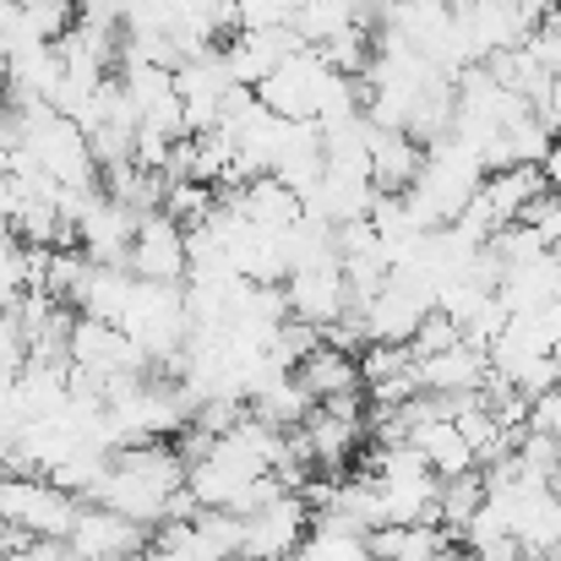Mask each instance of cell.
<instances>
[{
	"instance_id": "6da1fadb",
	"label": "cell",
	"mask_w": 561,
	"mask_h": 561,
	"mask_svg": "<svg viewBox=\"0 0 561 561\" xmlns=\"http://www.w3.org/2000/svg\"><path fill=\"white\" fill-rule=\"evenodd\" d=\"M88 502L131 518L137 529H159L170 518H191L196 513V502L186 496V458L170 442L121 447L110 458V474L99 480V491Z\"/></svg>"
},
{
	"instance_id": "7a4b0ae2",
	"label": "cell",
	"mask_w": 561,
	"mask_h": 561,
	"mask_svg": "<svg viewBox=\"0 0 561 561\" xmlns=\"http://www.w3.org/2000/svg\"><path fill=\"white\" fill-rule=\"evenodd\" d=\"M121 333L148 360V371L159 360H181V350H186V339H191L186 284H137L131 289V306L121 317Z\"/></svg>"
},
{
	"instance_id": "3957f363",
	"label": "cell",
	"mask_w": 561,
	"mask_h": 561,
	"mask_svg": "<svg viewBox=\"0 0 561 561\" xmlns=\"http://www.w3.org/2000/svg\"><path fill=\"white\" fill-rule=\"evenodd\" d=\"M77 496H66L60 485H49L44 474H0V524L16 540H66L71 518H77Z\"/></svg>"
},
{
	"instance_id": "277c9868",
	"label": "cell",
	"mask_w": 561,
	"mask_h": 561,
	"mask_svg": "<svg viewBox=\"0 0 561 561\" xmlns=\"http://www.w3.org/2000/svg\"><path fill=\"white\" fill-rule=\"evenodd\" d=\"M66 366L82 371V376H93L99 387L126 381V376H148V360L131 350V339H126L115 322H93V317H71Z\"/></svg>"
},
{
	"instance_id": "5b68a950",
	"label": "cell",
	"mask_w": 561,
	"mask_h": 561,
	"mask_svg": "<svg viewBox=\"0 0 561 561\" xmlns=\"http://www.w3.org/2000/svg\"><path fill=\"white\" fill-rule=\"evenodd\" d=\"M306 535H311V507L300 491H284L240 518V561H289Z\"/></svg>"
},
{
	"instance_id": "8992f818",
	"label": "cell",
	"mask_w": 561,
	"mask_h": 561,
	"mask_svg": "<svg viewBox=\"0 0 561 561\" xmlns=\"http://www.w3.org/2000/svg\"><path fill=\"white\" fill-rule=\"evenodd\" d=\"M126 273L137 284H186V229L159 207L137 218L131 251H126Z\"/></svg>"
},
{
	"instance_id": "52a82bcc",
	"label": "cell",
	"mask_w": 561,
	"mask_h": 561,
	"mask_svg": "<svg viewBox=\"0 0 561 561\" xmlns=\"http://www.w3.org/2000/svg\"><path fill=\"white\" fill-rule=\"evenodd\" d=\"M60 546H66L71 561H137L142 546H148V529H137L131 518H121V513L88 502V507H77L71 535H66Z\"/></svg>"
},
{
	"instance_id": "ba28073f",
	"label": "cell",
	"mask_w": 561,
	"mask_h": 561,
	"mask_svg": "<svg viewBox=\"0 0 561 561\" xmlns=\"http://www.w3.org/2000/svg\"><path fill=\"white\" fill-rule=\"evenodd\" d=\"M278 289H284V311H289L295 322L317 328V333H328V328L350 311L339 262H328V267H300V273H289Z\"/></svg>"
},
{
	"instance_id": "9c48e42d",
	"label": "cell",
	"mask_w": 561,
	"mask_h": 561,
	"mask_svg": "<svg viewBox=\"0 0 561 561\" xmlns=\"http://www.w3.org/2000/svg\"><path fill=\"white\" fill-rule=\"evenodd\" d=\"M414 381H420V392H431V398H474V392L491 381V360H485V350H474V344H453L447 355L414 360Z\"/></svg>"
},
{
	"instance_id": "30bf717a",
	"label": "cell",
	"mask_w": 561,
	"mask_h": 561,
	"mask_svg": "<svg viewBox=\"0 0 561 561\" xmlns=\"http://www.w3.org/2000/svg\"><path fill=\"white\" fill-rule=\"evenodd\" d=\"M366 164H371L376 196H398V191L414 186V175H420V164H425V148H420L409 131L371 126V131H366Z\"/></svg>"
},
{
	"instance_id": "8fae6325",
	"label": "cell",
	"mask_w": 561,
	"mask_h": 561,
	"mask_svg": "<svg viewBox=\"0 0 561 561\" xmlns=\"http://www.w3.org/2000/svg\"><path fill=\"white\" fill-rule=\"evenodd\" d=\"M425 311H436V306H431V295H420V289H409V284L387 278V284H381V295L366 306V339H371V344H409V339H414V328L425 322Z\"/></svg>"
},
{
	"instance_id": "7c38bea8",
	"label": "cell",
	"mask_w": 561,
	"mask_h": 561,
	"mask_svg": "<svg viewBox=\"0 0 561 561\" xmlns=\"http://www.w3.org/2000/svg\"><path fill=\"white\" fill-rule=\"evenodd\" d=\"M131 289H137V278H131L126 267H93V262H88L66 306H71L77 317H93V322H115V328H121V317H126V306H131Z\"/></svg>"
},
{
	"instance_id": "4fadbf2b",
	"label": "cell",
	"mask_w": 561,
	"mask_h": 561,
	"mask_svg": "<svg viewBox=\"0 0 561 561\" xmlns=\"http://www.w3.org/2000/svg\"><path fill=\"white\" fill-rule=\"evenodd\" d=\"M295 381L306 387L311 403H333V398H355V392H366V387H360V360L344 355V350H333V344L311 350V355L295 366Z\"/></svg>"
},
{
	"instance_id": "5bb4252c",
	"label": "cell",
	"mask_w": 561,
	"mask_h": 561,
	"mask_svg": "<svg viewBox=\"0 0 561 561\" xmlns=\"http://www.w3.org/2000/svg\"><path fill=\"white\" fill-rule=\"evenodd\" d=\"M224 196H229L234 213H240L245 224H256V229H289V224L300 218V196L284 186V181H273V175H256V181H245V186H229Z\"/></svg>"
},
{
	"instance_id": "9a60e30c",
	"label": "cell",
	"mask_w": 561,
	"mask_h": 561,
	"mask_svg": "<svg viewBox=\"0 0 561 561\" xmlns=\"http://www.w3.org/2000/svg\"><path fill=\"white\" fill-rule=\"evenodd\" d=\"M409 447L431 463L436 480H453V474H469V469H474V453L463 447V436H458L453 420H425V425H414Z\"/></svg>"
},
{
	"instance_id": "2e32d148",
	"label": "cell",
	"mask_w": 561,
	"mask_h": 561,
	"mask_svg": "<svg viewBox=\"0 0 561 561\" xmlns=\"http://www.w3.org/2000/svg\"><path fill=\"white\" fill-rule=\"evenodd\" d=\"M137 561H224V557L207 546V535L191 518H170V524H159V535H148Z\"/></svg>"
},
{
	"instance_id": "e0dca14e",
	"label": "cell",
	"mask_w": 561,
	"mask_h": 561,
	"mask_svg": "<svg viewBox=\"0 0 561 561\" xmlns=\"http://www.w3.org/2000/svg\"><path fill=\"white\" fill-rule=\"evenodd\" d=\"M289 561H371V546H366V535H344V529L311 524V535L300 540V551Z\"/></svg>"
},
{
	"instance_id": "ac0fdd59",
	"label": "cell",
	"mask_w": 561,
	"mask_h": 561,
	"mask_svg": "<svg viewBox=\"0 0 561 561\" xmlns=\"http://www.w3.org/2000/svg\"><path fill=\"white\" fill-rule=\"evenodd\" d=\"M300 0H229L234 33H267V27H295Z\"/></svg>"
},
{
	"instance_id": "d6986e66",
	"label": "cell",
	"mask_w": 561,
	"mask_h": 561,
	"mask_svg": "<svg viewBox=\"0 0 561 561\" xmlns=\"http://www.w3.org/2000/svg\"><path fill=\"white\" fill-rule=\"evenodd\" d=\"M546 77H561V5H551L535 27H529V38L518 44Z\"/></svg>"
},
{
	"instance_id": "ffe728a7",
	"label": "cell",
	"mask_w": 561,
	"mask_h": 561,
	"mask_svg": "<svg viewBox=\"0 0 561 561\" xmlns=\"http://www.w3.org/2000/svg\"><path fill=\"white\" fill-rule=\"evenodd\" d=\"M502 142H507V159H513V164H540L557 137H551L535 115H524V121H513V126L502 131Z\"/></svg>"
},
{
	"instance_id": "44dd1931",
	"label": "cell",
	"mask_w": 561,
	"mask_h": 561,
	"mask_svg": "<svg viewBox=\"0 0 561 561\" xmlns=\"http://www.w3.org/2000/svg\"><path fill=\"white\" fill-rule=\"evenodd\" d=\"M311 350H322V333H317V328H306V322H295V317H284V322H278V333H273V350H267V355H273L284 371H295Z\"/></svg>"
},
{
	"instance_id": "7402d4cb",
	"label": "cell",
	"mask_w": 561,
	"mask_h": 561,
	"mask_svg": "<svg viewBox=\"0 0 561 561\" xmlns=\"http://www.w3.org/2000/svg\"><path fill=\"white\" fill-rule=\"evenodd\" d=\"M453 344H463L458 322H453V317H442V311H425V322H420V328H414V339H409V355H414V360H431V355H447Z\"/></svg>"
},
{
	"instance_id": "603a6c76",
	"label": "cell",
	"mask_w": 561,
	"mask_h": 561,
	"mask_svg": "<svg viewBox=\"0 0 561 561\" xmlns=\"http://www.w3.org/2000/svg\"><path fill=\"white\" fill-rule=\"evenodd\" d=\"M524 431H529V436H546V442H557L561 447V387H546V392L529 398V409H524Z\"/></svg>"
},
{
	"instance_id": "cb8c5ba5",
	"label": "cell",
	"mask_w": 561,
	"mask_h": 561,
	"mask_svg": "<svg viewBox=\"0 0 561 561\" xmlns=\"http://www.w3.org/2000/svg\"><path fill=\"white\" fill-rule=\"evenodd\" d=\"M540 175H546V186L551 191H561V137L551 142V153L540 159Z\"/></svg>"
},
{
	"instance_id": "d4e9b609",
	"label": "cell",
	"mask_w": 561,
	"mask_h": 561,
	"mask_svg": "<svg viewBox=\"0 0 561 561\" xmlns=\"http://www.w3.org/2000/svg\"><path fill=\"white\" fill-rule=\"evenodd\" d=\"M11 175V148H5V137H0V181Z\"/></svg>"
}]
</instances>
